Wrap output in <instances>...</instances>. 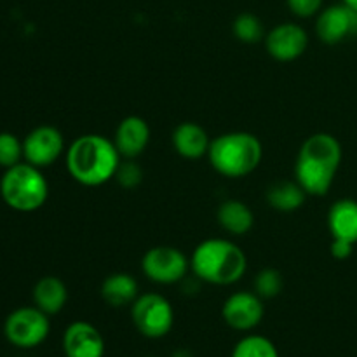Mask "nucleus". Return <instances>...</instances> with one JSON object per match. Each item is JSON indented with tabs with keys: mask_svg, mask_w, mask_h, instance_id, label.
Returning a JSON list of instances; mask_svg holds the SVG:
<instances>
[{
	"mask_svg": "<svg viewBox=\"0 0 357 357\" xmlns=\"http://www.w3.org/2000/svg\"><path fill=\"white\" fill-rule=\"evenodd\" d=\"M66 171L84 187H101L114 180L122 157L114 139L103 135H82L65 152Z\"/></svg>",
	"mask_w": 357,
	"mask_h": 357,
	"instance_id": "nucleus-1",
	"label": "nucleus"
},
{
	"mask_svg": "<svg viewBox=\"0 0 357 357\" xmlns=\"http://www.w3.org/2000/svg\"><path fill=\"white\" fill-rule=\"evenodd\" d=\"M342 150L337 136L316 132L302 143L295 162V180L307 195H326L340 169Z\"/></svg>",
	"mask_w": 357,
	"mask_h": 357,
	"instance_id": "nucleus-2",
	"label": "nucleus"
},
{
	"mask_svg": "<svg viewBox=\"0 0 357 357\" xmlns=\"http://www.w3.org/2000/svg\"><path fill=\"white\" fill-rule=\"evenodd\" d=\"M190 271L208 284L232 286L246 274L248 258L234 241L211 237L197 244L190 257Z\"/></svg>",
	"mask_w": 357,
	"mask_h": 357,
	"instance_id": "nucleus-3",
	"label": "nucleus"
},
{
	"mask_svg": "<svg viewBox=\"0 0 357 357\" xmlns=\"http://www.w3.org/2000/svg\"><path fill=\"white\" fill-rule=\"evenodd\" d=\"M213 169L225 178H244L255 173L264 159V146L255 135L232 131L216 136L209 145Z\"/></svg>",
	"mask_w": 357,
	"mask_h": 357,
	"instance_id": "nucleus-4",
	"label": "nucleus"
},
{
	"mask_svg": "<svg viewBox=\"0 0 357 357\" xmlns=\"http://www.w3.org/2000/svg\"><path fill=\"white\" fill-rule=\"evenodd\" d=\"M0 195L14 211L33 213L47 201L49 183L40 167L20 162L3 171L0 178Z\"/></svg>",
	"mask_w": 357,
	"mask_h": 357,
	"instance_id": "nucleus-5",
	"label": "nucleus"
},
{
	"mask_svg": "<svg viewBox=\"0 0 357 357\" xmlns=\"http://www.w3.org/2000/svg\"><path fill=\"white\" fill-rule=\"evenodd\" d=\"M131 321L139 335L159 340L173 330L174 309L160 293H143L132 302Z\"/></svg>",
	"mask_w": 357,
	"mask_h": 357,
	"instance_id": "nucleus-6",
	"label": "nucleus"
},
{
	"mask_svg": "<svg viewBox=\"0 0 357 357\" xmlns=\"http://www.w3.org/2000/svg\"><path fill=\"white\" fill-rule=\"evenodd\" d=\"M51 333V321L38 307H20L3 321V337L17 349H35Z\"/></svg>",
	"mask_w": 357,
	"mask_h": 357,
	"instance_id": "nucleus-7",
	"label": "nucleus"
},
{
	"mask_svg": "<svg viewBox=\"0 0 357 357\" xmlns=\"http://www.w3.org/2000/svg\"><path fill=\"white\" fill-rule=\"evenodd\" d=\"M142 271L155 284H176L190 271V260L174 246H153L143 255Z\"/></svg>",
	"mask_w": 357,
	"mask_h": 357,
	"instance_id": "nucleus-8",
	"label": "nucleus"
},
{
	"mask_svg": "<svg viewBox=\"0 0 357 357\" xmlns=\"http://www.w3.org/2000/svg\"><path fill=\"white\" fill-rule=\"evenodd\" d=\"M65 152V138L54 126H38L23 139L24 162L40 169L52 166Z\"/></svg>",
	"mask_w": 357,
	"mask_h": 357,
	"instance_id": "nucleus-9",
	"label": "nucleus"
},
{
	"mask_svg": "<svg viewBox=\"0 0 357 357\" xmlns=\"http://www.w3.org/2000/svg\"><path fill=\"white\" fill-rule=\"evenodd\" d=\"M264 298L255 291L232 293L222 307V317L227 326L243 333L255 330L264 321Z\"/></svg>",
	"mask_w": 357,
	"mask_h": 357,
	"instance_id": "nucleus-10",
	"label": "nucleus"
},
{
	"mask_svg": "<svg viewBox=\"0 0 357 357\" xmlns=\"http://www.w3.org/2000/svg\"><path fill=\"white\" fill-rule=\"evenodd\" d=\"M316 35L328 45L357 37V10L344 2L326 7L317 14Z\"/></svg>",
	"mask_w": 357,
	"mask_h": 357,
	"instance_id": "nucleus-11",
	"label": "nucleus"
},
{
	"mask_svg": "<svg viewBox=\"0 0 357 357\" xmlns=\"http://www.w3.org/2000/svg\"><path fill=\"white\" fill-rule=\"evenodd\" d=\"M265 47L275 61H295L305 54L309 47V33L296 23H281L265 35Z\"/></svg>",
	"mask_w": 357,
	"mask_h": 357,
	"instance_id": "nucleus-12",
	"label": "nucleus"
},
{
	"mask_svg": "<svg viewBox=\"0 0 357 357\" xmlns=\"http://www.w3.org/2000/svg\"><path fill=\"white\" fill-rule=\"evenodd\" d=\"M61 347L65 357H103L105 338L94 324L73 321L63 333Z\"/></svg>",
	"mask_w": 357,
	"mask_h": 357,
	"instance_id": "nucleus-13",
	"label": "nucleus"
},
{
	"mask_svg": "<svg viewBox=\"0 0 357 357\" xmlns=\"http://www.w3.org/2000/svg\"><path fill=\"white\" fill-rule=\"evenodd\" d=\"M149 122L138 115H129L119 122L115 129L114 143L122 159H136L146 150L150 143Z\"/></svg>",
	"mask_w": 357,
	"mask_h": 357,
	"instance_id": "nucleus-14",
	"label": "nucleus"
},
{
	"mask_svg": "<svg viewBox=\"0 0 357 357\" xmlns=\"http://www.w3.org/2000/svg\"><path fill=\"white\" fill-rule=\"evenodd\" d=\"M174 152L188 160H197L208 155L211 138L208 131L197 122H181L176 126L171 136Z\"/></svg>",
	"mask_w": 357,
	"mask_h": 357,
	"instance_id": "nucleus-15",
	"label": "nucleus"
},
{
	"mask_svg": "<svg viewBox=\"0 0 357 357\" xmlns=\"http://www.w3.org/2000/svg\"><path fill=\"white\" fill-rule=\"evenodd\" d=\"M31 298H33L35 307H38L42 312L51 317L65 309L66 302H68V288L56 275H44L35 282Z\"/></svg>",
	"mask_w": 357,
	"mask_h": 357,
	"instance_id": "nucleus-16",
	"label": "nucleus"
},
{
	"mask_svg": "<svg viewBox=\"0 0 357 357\" xmlns=\"http://www.w3.org/2000/svg\"><path fill=\"white\" fill-rule=\"evenodd\" d=\"M100 295L107 305L115 307V309L132 305V302L139 296L138 281L135 275L128 272H115L103 279Z\"/></svg>",
	"mask_w": 357,
	"mask_h": 357,
	"instance_id": "nucleus-17",
	"label": "nucleus"
},
{
	"mask_svg": "<svg viewBox=\"0 0 357 357\" xmlns=\"http://www.w3.org/2000/svg\"><path fill=\"white\" fill-rule=\"evenodd\" d=\"M328 229L333 239L357 244V201L340 199L328 211Z\"/></svg>",
	"mask_w": 357,
	"mask_h": 357,
	"instance_id": "nucleus-18",
	"label": "nucleus"
},
{
	"mask_svg": "<svg viewBox=\"0 0 357 357\" xmlns=\"http://www.w3.org/2000/svg\"><path fill=\"white\" fill-rule=\"evenodd\" d=\"M216 220L220 227L230 236H246L255 225V215L250 206L237 199L222 202L216 211Z\"/></svg>",
	"mask_w": 357,
	"mask_h": 357,
	"instance_id": "nucleus-19",
	"label": "nucleus"
},
{
	"mask_svg": "<svg viewBox=\"0 0 357 357\" xmlns=\"http://www.w3.org/2000/svg\"><path fill=\"white\" fill-rule=\"evenodd\" d=\"M267 197L268 206L275 211L281 213H293L303 206L307 199V192L303 190L302 185L298 181H275L271 187L267 188Z\"/></svg>",
	"mask_w": 357,
	"mask_h": 357,
	"instance_id": "nucleus-20",
	"label": "nucleus"
},
{
	"mask_svg": "<svg viewBox=\"0 0 357 357\" xmlns=\"http://www.w3.org/2000/svg\"><path fill=\"white\" fill-rule=\"evenodd\" d=\"M230 357H279V351L271 338L250 333L234 345Z\"/></svg>",
	"mask_w": 357,
	"mask_h": 357,
	"instance_id": "nucleus-21",
	"label": "nucleus"
},
{
	"mask_svg": "<svg viewBox=\"0 0 357 357\" xmlns=\"http://www.w3.org/2000/svg\"><path fill=\"white\" fill-rule=\"evenodd\" d=\"M232 33L243 44H258L265 40V26L253 13H241L232 23Z\"/></svg>",
	"mask_w": 357,
	"mask_h": 357,
	"instance_id": "nucleus-22",
	"label": "nucleus"
},
{
	"mask_svg": "<svg viewBox=\"0 0 357 357\" xmlns=\"http://www.w3.org/2000/svg\"><path fill=\"white\" fill-rule=\"evenodd\" d=\"M282 288H284V281H282L281 272L275 268H264L255 278V293L264 300H271L281 295Z\"/></svg>",
	"mask_w": 357,
	"mask_h": 357,
	"instance_id": "nucleus-23",
	"label": "nucleus"
},
{
	"mask_svg": "<svg viewBox=\"0 0 357 357\" xmlns=\"http://www.w3.org/2000/svg\"><path fill=\"white\" fill-rule=\"evenodd\" d=\"M23 160V142L13 132H0V167L9 169Z\"/></svg>",
	"mask_w": 357,
	"mask_h": 357,
	"instance_id": "nucleus-24",
	"label": "nucleus"
},
{
	"mask_svg": "<svg viewBox=\"0 0 357 357\" xmlns=\"http://www.w3.org/2000/svg\"><path fill=\"white\" fill-rule=\"evenodd\" d=\"M114 180H117L122 188L132 190L143 181V169L135 162V159H122Z\"/></svg>",
	"mask_w": 357,
	"mask_h": 357,
	"instance_id": "nucleus-25",
	"label": "nucleus"
},
{
	"mask_svg": "<svg viewBox=\"0 0 357 357\" xmlns=\"http://www.w3.org/2000/svg\"><path fill=\"white\" fill-rule=\"evenodd\" d=\"M324 0H286V6L295 16L312 17L323 10Z\"/></svg>",
	"mask_w": 357,
	"mask_h": 357,
	"instance_id": "nucleus-26",
	"label": "nucleus"
},
{
	"mask_svg": "<svg viewBox=\"0 0 357 357\" xmlns=\"http://www.w3.org/2000/svg\"><path fill=\"white\" fill-rule=\"evenodd\" d=\"M330 253L335 260H347L354 253V244L344 239H333L330 244Z\"/></svg>",
	"mask_w": 357,
	"mask_h": 357,
	"instance_id": "nucleus-27",
	"label": "nucleus"
},
{
	"mask_svg": "<svg viewBox=\"0 0 357 357\" xmlns=\"http://www.w3.org/2000/svg\"><path fill=\"white\" fill-rule=\"evenodd\" d=\"M344 3H347L349 7H352V9L357 10V0H342Z\"/></svg>",
	"mask_w": 357,
	"mask_h": 357,
	"instance_id": "nucleus-28",
	"label": "nucleus"
},
{
	"mask_svg": "<svg viewBox=\"0 0 357 357\" xmlns=\"http://www.w3.org/2000/svg\"><path fill=\"white\" fill-rule=\"evenodd\" d=\"M173 357H192V356L188 354L187 351H176V352H174V354H173Z\"/></svg>",
	"mask_w": 357,
	"mask_h": 357,
	"instance_id": "nucleus-29",
	"label": "nucleus"
},
{
	"mask_svg": "<svg viewBox=\"0 0 357 357\" xmlns=\"http://www.w3.org/2000/svg\"><path fill=\"white\" fill-rule=\"evenodd\" d=\"M149 357H152V356H149Z\"/></svg>",
	"mask_w": 357,
	"mask_h": 357,
	"instance_id": "nucleus-30",
	"label": "nucleus"
}]
</instances>
